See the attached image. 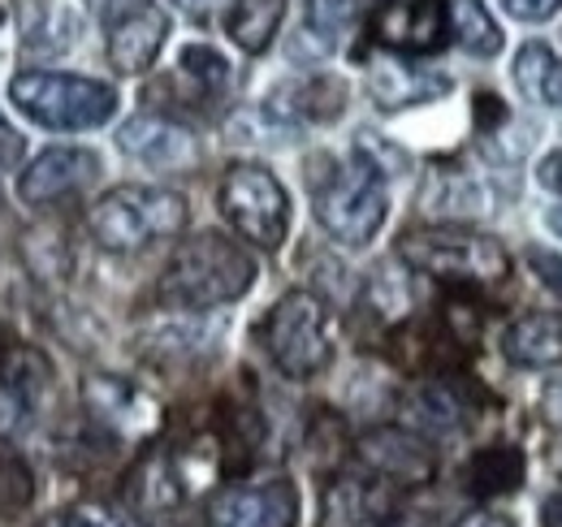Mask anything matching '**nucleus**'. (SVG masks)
<instances>
[{"mask_svg": "<svg viewBox=\"0 0 562 527\" xmlns=\"http://www.w3.org/2000/svg\"><path fill=\"white\" fill-rule=\"evenodd\" d=\"M256 285V260L243 243H234L229 234L204 229L187 243H178V251L169 256L156 299L173 312H212L225 307L234 299H243Z\"/></svg>", "mask_w": 562, "mask_h": 527, "instance_id": "1", "label": "nucleus"}, {"mask_svg": "<svg viewBox=\"0 0 562 527\" xmlns=\"http://www.w3.org/2000/svg\"><path fill=\"white\" fill-rule=\"evenodd\" d=\"M187 216H191V208L178 191L126 182V187H113L95 199V208L87 212V225L104 251L131 256L151 243L178 238L187 229Z\"/></svg>", "mask_w": 562, "mask_h": 527, "instance_id": "2", "label": "nucleus"}, {"mask_svg": "<svg viewBox=\"0 0 562 527\" xmlns=\"http://www.w3.org/2000/svg\"><path fill=\"white\" fill-rule=\"evenodd\" d=\"M398 260L450 290H481V285H497L502 277H510L506 247L490 234L459 229V225H432V229L403 234Z\"/></svg>", "mask_w": 562, "mask_h": 527, "instance_id": "3", "label": "nucleus"}, {"mask_svg": "<svg viewBox=\"0 0 562 527\" xmlns=\"http://www.w3.org/2000/svg\"><path fill=\"white\" fill-rule=\"evenodd\" d=\"M13 104L44 131H95L117 113V91L95 78L26 69L9 82Z\"/></svg>", "mask_w": 562, "mask_h": 527, "instance_id": "4", "label": "nucleus"}, {"mask_svg": "<svg viewBox=\"0 0 562 527\" xmlns=\"http://www.w3.org/2000/svg\"><path fill=\"white\" fill-rule=\"evenodd\" d=\"M265 346H269V359L278 363L281 377H290V381L321 377L334 359L329 307L312 290L281 294L265 321Z\"/></svg>", "mask_w": 562, "mask_h": 527, "instance_id": "5", "label": "nucleus"}, {"mask_svg": "<svg viewBox=\"0 0 562 527\" xmlns=\"http://www.w3.org/2000/svg\"><path fill=\"white\" fill-rule=\"evenodd\" d=\"M221 216L234 225V234L260 251H278L290 234V195L265 165L238 160L221 178Z\"/></svg>", "mask_w": 562, "mask_h": 527, "instance_id": "6", "label": "nucleus"}, {"mask_svg": "<svg viewBox=\"0 0 562 527\" xmlns=\"http://www.w3.org/2000/svg\"><path fill=\"white\" fill-rule=\"evenodd\" d=\"M390 216L385 178L355 156L347 169H334L329 182L316 191V221L342 247H368Z\"/></svg>", "mask_w": 562, "mask_h": 527, "instance_id": "7", "label": "nucleus"}, {"mask_svg": "<svg viewBox=\"0 0 562 527\" xmlns=\"http://www.w3.org/2000/svg\"><path fill=\"white\" fill-rule=\"evenodd\" d=\"M355 459L363 471L390 480L394 489H424L437 475V455L428 446V437L412 428H368L355 441Z\"/></svg>", "mask_w": 562, "mask_h": 527, "instance_id": "8", "label": "nucleus"}, {"mask_svg": "<svg viewBox=\"0 0 562 527\" xmlns=\"http://www.w3.org/2000/svg\"><path fill=\"white\" fill-rule=\"evenodd\" d=\"M450 35V0H381L372 13V40L398 57L437 53Z\"/></svg>", "mask_w": 562, "mask_h": 527, "instance_id": "9", "label": "nucleus"}, {"mask_svg": "<svg viewBox=\"0 0 562 527\" xmlns=\"http://www.w3.org/2000/svg\"><path fill=\"white\" fill-rule=\"evenodd\" d=\"M398 493L372 471H342L325 484L321 527H390L398 515Z\"/></svg>", "mask_w": 562, "mask_h": 527, "instance_id": "10", "label": "nucleus"}, {"mask_svg": "<svg viewBox=\"0 0 562 527\" xmlns=\"http://www.w3.org/2000/svg\"><path fill=\"white\" fill-rule=\"evenodd\" d=\"M299 524V489L290 480L229 484L209 502V527H294Z\"/></svg>", "mask_w": 562, "mask_h": 527, "instance_id": "11", "label": "nucleus"}, {"mask_svg": "<svg viewBox=\"0 0 562 527\" xmlns=\"http://www.w3.org/2000/svg\"><path fill=\"white\" fill-rule=\"evenodd\" d=\"M82 406L91 411L95 424H104L122 441H147L160 428V406L156 397L143 394L139 385L122 377H87L82 385Z\"/></svg>", "mask_w": 562, "mask_h": 527, "instance_id": "12", "label": "nucleus"}, {"mask_svg": "<svg viewBox=\"0 0 562 527\" xmlns=\"http://www.w3.org/2000/svg\"><path fill=\"white\" fill-rule=\"evenodd\" d=\"M53 385V368L35 346H9L0 359V437H18Z\"/></svg>", "mask_w": 562, "mask_h": 527, "instance_id": "13", "label": "nucleus"}, {"mask_svg": "<svg viewBox=\"0 0 562 527\" xmlns=\"http://www.w3.org/2000/svg\"><path fill=\"white\" fill-rule=\"evenodd\" d=\"M95 173H100L95 152H87V147H48L18 178V195L31 208H53L61 199L87 191L95 182Z\"/></svg>", "mask_w": 562, "mask_h": 527, "instance_id": "14", "label": "nucleus"}, {"mask_svg": "<svg viewBox=\"0 0 562 527\" xmlns=\"http://www.w3.org/2000/svg\"><path fill=\"white\" fill-rule=\"evenodd\" d=\"M117 147L139 160L147 169H191L200 160V143L195 134L187 131L182 122L173 117H160V113H139L131 117L122 131H117Z\"/></svg>", "mask_w": 562, "mask_h": 527, "instance_id": "15", "label": "nucleus"}, {"mask_svg": "<svg viewBox=\"0 0 562 527\" xmlns=\"http://www.w3.org/2000/svg\"><path fill=\"white\" fill-rule=\"evenodd\" d=\"M187 480H182V467H178V455H165V450H147L131 475H126V502L135 515H147V519H160L169 511H178L187 502Z\"/></svg>", "mask_w": 562, "mask_h": 527, "instance_id": "16", "label": "nucleus"}, {"mask_svg": "<svg viewBox=\"0 0 562 527\" xmlns=\"http://www.w3.org/2000/svg\"><path fill=\"white\" fill-rule=\"evenodd\" d=\"M165 35H169V18H165V9H156L147 0L135 13H126L109 26V61L117 74H143L156 66Z\"/></svg>", "mask_w": 562, "mask_h": 527, "instance_id": "17", "label": "nucleus"}, {"mask_svg": "<svg viewBox=\"0 0 562 527\" xmlns=\"http://www.w3.org/2000/svg\"><path fill=\"white\" fill-rule=\"evenodd\" d=\"M450 91V78L446 74H432V69L407 66L398 57H372L368 61V96L381 104V109H412V104H428L437 96Z\"/></svg>", "mask_w": 562, "mask_h": 527, "instance_id": "18", "label": "nucleus"}, {"mask_svg": "<svg viewBox=\"0 0 562 527\" xmlns=\"http://www.w3.org/2000/svg\"><path fill=\"white\" fill-rule=\"evenodd\" d=\"M468 419V406L459 390L441 377V381H420L403 394V428L420 433V437H446L459 433Z\"/></svg>", "mask_w": 562, "mask_h": 527, "instance_id": "19", "label": "nucleus"}, {"mask_svg": "<svg viewBox=\"0 0 562 527\" xmlns=\"http://www.w3.org/2000/svg\"><path fill=\"white\" fill-rule=\"evenodd\" d=\"M502 355L515 368H559L562 363V316L528 312L502 333Z\"/></svg>", "mask_w": 562, "mask_h": 527, "instance_id": "20", "label": "nucleus"}, {"mask_svg": "<svg viewBox=\"0 0 562 527\" xmlns=\"http://www.w3.org/2000/svg\"><path fill=\"white\" fill-rule=\"evenodd\" d=\"M524 475H528V462H524V450L515 446H485L468 459V471H463V489L472 497H510L524 489Z\"/></svg>", "mask_w": 562, "mask_h": 527, "instance_id": "21", "label": "nucleus"}, {"mask_svg": "<svg viewBox=\"0 0 562 527\" xmlns=\"http://www.w3.org/2000/svg\"><path fill=\"white\" fill-rule=\"evenodd\" d=\"M273 100H290V104H269V113L290 117V122H329L342 113L347 104V87L338 78H307V82H285L273 91Z\"/></svg>", "mask_w": 562, "mask_h": 527, "instance_id": "22", "label": "nucleus"}, {"mask_svg": "<svg viewBox=\"0 0 562 527\" xmlns=\"http://www.w3.org/2000/svg\"><path fill=\"white\" fill-rule=\"evenodd\" d=\"M281 13H285V0H234L229 4V18H225L229 40L243 53H251V57L265 53L273 44V35H278Z\"/></svg>", "mask_w": 562, "mask_h": 527, "instance_id": "23", "label": "nucleus"}, {"mask_svg": "<svg viewBox=\"0 0 562 527\" xmlns=\"http://www.w3.org/2000/svg\"><path fill=\"white\" fill-rule=\"evenodd\" d=\"M515 82L532 104L562 109V61L546 44H524L515 57Z\"/></svg>", "mask_w": 562, "mask_h": 527, "instance_id": "24", "label": "nucleus"}, {"mask_svg": "<svg viewBox=\"0 0 562 527\" xmlns=\"http://www.w3.org/2000/svg\"><path fill=\"white\" fill-rule=\"evenodd\" d=\"M450 26L463 53L472 57H497L502 53V31L490 18V9L481 0H454L450 4Z\"/></svg>", "mask_w": 562, "mask_h": 527, "instance_id": "25", "label": "nucleus"}, {"mask_svg": "<svg viewBox=\"0 0 562 527\" xmlns=\"http://www.w3.org/2000/svg\"><path fill=\"white\" fill-rule=\"evenodd\" d=\"M178 69H182V78L195 87L200 100H216V96H225V87H229V61H225L216 48H209V44L182 48Z\"/></svg>", "mask_w": 562, "mask_h": 527, "instance_id": "26", "label": "nucleus"}, {"mask_svg": "<svg viewBox=\"0 0 562 527\" xmlns=\"http://www.w3.org/2000/svg\"><path fill=\"white\" fill-rule=\"evenodd\" d=\"M424 203L450 216H472V212H485V191L463 173H437L432 187L424 191Z\"/></svg>", "mask_w": 562, "mask_h": 527, "instance_id": "27", "label": "nucleus"}, {"mask_svg": "<svg viewBox=\"0 0 562 527\" xmlns=\"http://www.w3.org/2000/svg\"><path fill=\"white\" fill-rule=\"evenodd\" d=\"M35 497V480H31V467L18 459L9 446H0V515H22Z\"/></svg>", "mask_w": 562, "mask_h": 527, "instance_id": "28", "label": "nucleus"}, {"mask_svg": "<svg viewBox=\"0 0 562 527\" xmlns=\"http://www.w3.org/2000/svg\"><path fill=\"white\" fill-rule=\"evenodd\" d=\"M355 18V0H307V31L321 35L325 44L338 40Z\"/></svg>", "mask_w": 562, "mask_h": 527, "instance_id": "29", "label": "nucleus"}, {"mask_svg": "<svg viewBox=\"0 0 562 527\" xmlns=\"http://www.w3.org/2000/svg\"><path fill=\"white\" fill-rule=\"evenodd\" d=\"M40 527H126V515L113 502H78Z\"/></svg>", "mask_w": 562, "mask_h": 527, "instance_id": "30", "label": "nucleus"}, {"mask_svg": "<svg viewBox=\"0 0 562 527\" xmlns=\"http://www.w3.org/2000/svg\"><path fill=\"white\" fill-rule=\"evenodd\" d=\"M528 264H532V272H537V281H541L546 290L562 294V256H554V251H541V247H532V251H528Z\"/></svg>", "mask_w": 562, "mask_h": 527, "instance_id": "31", "label": "nucleus"}, {"mask_svg": "<svg viewBox=\"0 0 562 527\" xmlns=\"http://www.w3.org/2000/svg\"><path fill=\"white\" fill-rule=\"evenodd\" d=\"M559 4L562 0H506V9L515 18H524V22H546V18L559 13Z\"/></svg>", "mask_w": 562, "mask_h": 527, "instance_id": "32", "label": "nucleus"}, {"mask_svg": "<svg viewBox=\"0 0 562 527\" xmlns=\"http://www.w3.org/2000/svg\"><path fill=\"white\" fill-rule=\"evenodd\" d=\"M82 4H87V9H91L100 22H109V26H113L117 18L135 13V9H139V4H147V0H82Z\"/></svg>", "mask_w": 562, "mask_h": 527, "instance_id": "33", "label": "nucleus"}, {"mask_svg": "<svg viewBox=\"0 0 562 527\" xmlns=\"http://www.w3.org/2000/svg\"><path fill=\"white\" fill-rule=\"evenodd\" d=\"M22 160V134L13 131L9 122H4V113H0V165L9 169V165H18Z\"/></svg>", "mask_w": 562, "mask_h": 527, "instance_id": "34", "label": "nucleus"}, {"mask_svg": "<svg viewBox=\"0 0 562 527\" xmlns=\"http://www.w3.org/2000/svg\"><path fill=\"white\" fill-rule=\"evenodd\" d=\"M454 527H515V519H510V515H502V511H485V506H476V511H468Z\"/></svg>", "mask_w": 562, "mask_h": 527, "instance_id": "35", "label": "nucleus"}, {"mask_svg": "<svg viewBox=\"0 0 562 527\" xmlns=\"http://www.w3.org/2000/svg\"><path fill=\"white\" fill-rule=\"evenodd\" d=\"M541 411H546V419H550L554 428H562V377L541 390Z\"/></svg>", "mask_w": 562, "mask_h": 527, "instance_id": "36", "label": "nucleus"}, {"mask_svg": "<svg viewBox=\"0 0 562 527\" xmlns=\"http://www.w3.org/2000/svg\"><path fill=\"white\" fill-rule=\"evenodd\" d=\"M476 117H481V126H497V122H506V109H502L497 96L481 91V96H476Z\"/></svg>", "mask_w": 562, "mask_h": 527, "instance_id": "37", "label": "nucleus"}, {"mask_svg": "<svg viewBox=\"0 0 562 527\" xmlns=\"http://www.w3.org/2000/svg\"><path fill=\"white\" fill-rule=\"evenodd\" d=\"M537 178H541V187H546V191L562 195V152H554V156H546V160H541V173H537Z\"/></svg>", "mask_w": 562, "mask_h": 527, "instance_id": "38", "label": "nucleus"}, {"mask_svg": "<svg viewBox=\"0 0 562 527\" xmlns=\"http://www.w3.org/2000/svg\"><path fill=\"white\" fill-rule=\"evenodd\" d=\"M173 4H178L182 13H191V18H212V13H216L225 0H173Z\"/></svg>", "mask_w": 562, "mask_h": 527, "instance_id": "39", "label": "nucleus"}, {"mask_svg": "<svg viewBox=\"0 0 562 527\" xmlns=\"http://www.w3.org/2000/svg\"><path fill=\"white\" fill-rule=\"evenodd\" d=\"M541 527H562V493L541 502Z\"/></svg>", "mask_w": 562, "mask_h": 527, "instance_id": "40", "label": "nucleus"}, {"mask_svg": "<svg viewBox=\"0 0 562 527\" xmlns=\"http://www.w3.org/2000/svg\"><path fill=\"white\" fill-rule=\"evenodd\" d=\"M390 527H428V524H424V515H394Z\"/></svg>", "mask_w": 562, "mask_h": 527, "instance_id": "41", "label": "nucleus"}, {"mask_svg": "<svg viewBox=\"0 0 562 527\" xmlns=\"http://www.w3.org/2000/svg\"><path fill=\"white\" fill-rule=\"evenodd\" d=\"M546 225L562 238V208H550V212H546Z\"/></svg>", "mask_w": 562, "mask_h": 527, "instance_id": "42", "label": "nucleus"}, {"mask_svg": "<svg viewBox=\"0 0 562 527\" xmlns=\"http://www.w3.org/2000/svg\"><path fill=\"white\" fill-rule=\"evenodd\" d=\"M4 350H9V341H4V333H0V359H4Z\"/></svg>", "mask_w": 562, "mask_h": 527, "instance_id": "43", "label": "nucleus"}, {"mask_svg": "<svg viewBox=\"0 0 562 527\" xmlns=\"http://www.w3.org/2000/svg\"><path fill=\"white\" fill-rule=\"evenodd\" d=\"M156 527H178V524H156Z\"/></svg>", "mask_w": 562, "mask_h": 527, "instance_id": "44", "label": "nucleus"}, {"mask_svg": "<svg viewBox=\"0 0 562 527\" xmlns=\"http://www.w3.org/2000/svg\"><path fill=\"white\" fill-rule=\"evenodd\" d=\"M0 22H4V9H0Z\"/></svg>", "mask_w": 562, "mask_h": 527, "instance_id": "45", "label": "nucleus"}]
</instances>
